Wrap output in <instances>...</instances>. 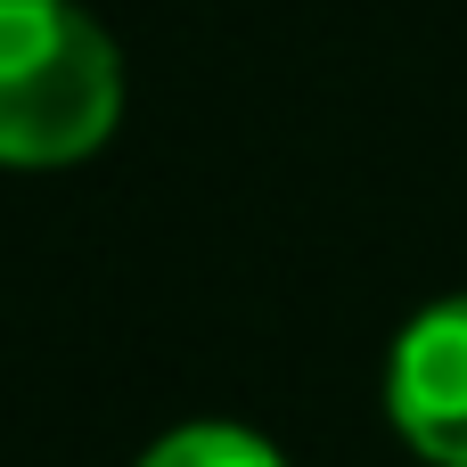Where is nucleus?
Returning a JSON list of instances; mask_svg holds the SVG:
<instances>
[{
	"label": "nucleus",
	"instance_id": "3",
	"mask_svg": "<svg viewBox=\"0 0 467 467\" xmlns=\"http://www.w3.org/2000/svg\"><path fill=\"white\" fill-rule=\"evenodd\" d=\"M140 467H287V460L263 435H246V427H181V435H164Z\"/></svg>",
	"mask_w": 467,
	"mask_h": 467
},
{
	"label": "nucleus",
	"instance_id": "2",
	"mask_svg": "<svg viewBox=\"0 0 467 467\" xmlns=\"http://www.w3.org/2000/svg\"><path fill=\"white\" fill-rule=\"evenodd\" d=\"M386 410L419 460L467 467V296L427 304L402 328L386 361Z\"/></svg>",
	"mask_w": 467,
	"mask_h": 467
},
{
	"label": "nucleus",
	"instance_id": "1",
	"mask_svg": "<svg viewBox=\"0 0 467 467\" xmlns=\"http://www.w3.org/2000/svg\"><path fill=\"white\" fill-rule=\"evenodd\" d=\"M123 115V57L74 0H0V164H74Z\"/></svg>",
	"mask_w": 467,
	"mask_h": 467
}]
</instances>
